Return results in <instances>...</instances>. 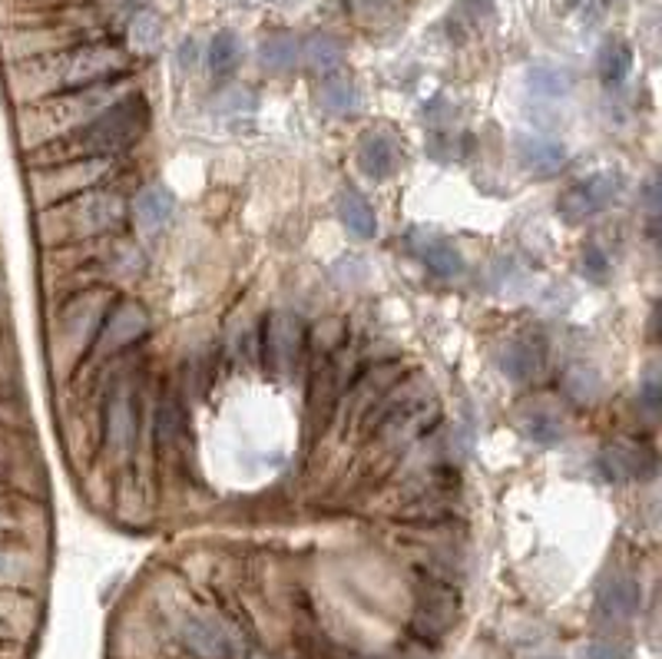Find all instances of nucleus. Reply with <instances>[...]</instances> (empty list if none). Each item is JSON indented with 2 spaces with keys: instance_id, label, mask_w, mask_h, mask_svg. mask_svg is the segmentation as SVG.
Listing matches in <instances>:
<instances>
[{
  "instance_id": "nucleus-23",
  "label": "nucleus",
  "mask_w": 662,
  "mask_h": 659,
  "mask_svg": "<svg viewBox=\"0 0 662 659\" xmlns=\"http://www.w3.org/2000/svg\"><path fill=\"white\" fill-rule=\"evenodd\" d=\"M527 90L540 100H560L573 90V77L563 67H550V64H537L527 70Z\"/></svg>"
},
{
  "instance_id": "nucleus-3",
  "label": "nucleus",
  "mask_w": 662,
  "mask_h": 659,
  "mask_svg": "<svg viewBox=\"0 0 662 659\" xmlns=\"http://www.w3.org/2000/svg\"><path fill=\"white\" fill-rule=\"evenodd\" d=\"M126 219V200L113 190H87L54 206H44L37 226L44 242H83L103 232L119 229Z\"/></svg>"
},
{
  "instance_id": "nucleus-19",
  "label": "nucleus",
  "mask_w": 662,
  "mask_h": 659,
  "mask_svg": "<svg viewBox=\"0 0 662 659\" xmlns=\"http://www.w3.org/2000/svg\"><path fill=\"white\" fill-rule=\"evenodd\" d=\"M315 100L331 116H358L362 113V90L349 77H339V73H331L318 83Z\"/></svg>"
},
{
  "instance_id": "nucleus-26",
  "label": "nucleus",
  "mask_w": 662,
  "mask_h": 659,
  "mask_svg": "<svg viewBox=\"0 0 662 659\" xmlns=\"http://www.w3.org/2000/svg\"><path fill=\"white\" fill-rule=\"evenodd\" d=\"M156 438H159V447H173L180 444L183 438V405L176 395H166L159 401V411H156Z\"/></svg>"
},
{
  "instance_id": "nucleus-9",
  "label": "nucleus",
  "mask_w": 662,
  "mask_h": 659,
  "mask_svg": "<svg viewBox=\"0 0 662 659\" xmlns=\"http://www.w3.org/2000/svg\"><path fill=\"white\" fill-rule=\"evenodd\" d=\"M183 633V643L199 656V659H242L246 656V646L242 639L236 636V629L213 616V613H193L183 620L180 626Z\"/></svg>"
},
{
  "instance_id": "nucleus-11",
  "label": "nucleus",
  "mask_w": 662,
  "mask_h": 659,
  "mask_svg": "<svg viewBox=\"0 0 662 659\" xmlns=\"http://www.w3.org/2000/svg\"><path fill=\"white\" fill-rule=\"evenodd\" d=\"M600 467L609 480H646L655 470V457L642 444L613 441L600 451Z\"/></svg>"
},
{
  "instance_id": "nucleus-28",
  "label": "nucleus",
  "mask_w": 662,
  "mask_h": 659,
  "mask_svg": "<svg viewBox=\"0 0 662 659\" xmlns=\"http://www.w3.org/2000/svg\"><path fill=\"white\" fill-rule=\"evenodd\" d=\"M521 431H524V438H527V441L544 444V447L560 444V441H563V434H567L563 421H560V418H553L550 411H530V414L521 421Z\"/></svg>"
},
{
  "instance_id": "nucleus-5",
  "label": "nucleus",
  "mask_w": 662,
  "mask_h": 659,
  "mask_svg": "<svg viewBox=\"0 0 662 659\" xmlns=\"http://www.w3.org/2000/svg\"><path fill=\"white\" fill-rule=\"evenodd\" d=\"M110 302H113L110 288H87L64 305V311L57 318L60 352H67L73 362L90 352L100 325H103V315L110 311Z\"/></svg>"
},
{
  "instance_id": "nucleus-4",
  "label": "nucleus",
  "mask_w": 662,
  "mask_h": 659,
  "mask_svg": "<svg viewBox=\"0 0 662 659\" xmlns=\"http://www.w3.org/2000/svg\"><path fill=\"white\" fill-rule=\"evenodd\" d=\"M116 162L113 156H90V159H64L37 170L31 180V193L41 206H54L60 200H70L77 193H87L100 186L106 177H113Z\"/></svg>"
},
{
  "instance_id": "nucleus-31",
  "label": "nucleus",
  "mask_w": 662,
  "mask_h": 659,
  "mask_svg": "<svg viewBox=\"0 0 662 659\" xmlns=\"http://www.w3.org/2000/svg\"><path fill=\"white\" fill-rule=\"evenodd\" d=\"M27 577H31V557L14 547H0V587H18Z\"/></svg>"
},
{
  "instance_id": "nucleus-27",
  "label": "nucleus",
  "mask_w": 662,
  "mask_h": 659,
  "mask_svg": "<svg viewBox=\"0 0 662 659\" xmlns=\"http://www.w3.org/2000/svg\"><path fill=\"white\" fill-rule=\"evenodd\" d=\"M159 41H162V21L156 14L142 11L129 21V50L133 54L149 57V54H156Z\"/></svg>"
},
{
  "instance_id": "nucleus-1",
  "label": "nucleus",
  "mask_w": 662,
  "mask_h": 659,
  "mask_svg": "<svg viewBox=\"0 0 662 659\" xmlns=\"http://www.w3.org/2000/svg\"><path fill=\"white\" fill-rule=\"evenodd\" d=\"M126 50L113 44H90V47H73L64 54L37 57L24 64L14 77L11 87L21 100H44L57 93H73V90H90L100 83H110L126 73Z\"/></svg>"
},
{
  "instance_id": "nucleus-10",
  "label": "nucleus",
  "mask_w": 662,
  "mask_h": 659,
  "mask_svg": "<svg viewBox=\"0 0 662 659\" xmlns=\"http://www.w3.org/2000/svg\"><path fill=\"white\" fill-rule=\"evenodd\" d=\"M642 610V583L629 573H613L596 590V616L603 623H629Z\"/></svg>"
},
{
  "instance_id": "nucleus-37",
  "label": "nucleus",
  "mask_w": 662,
  "mask_h": 659,
  "mask_svg": "<svg viewBox=\"0 0 662 659\" xmlns=\"http://www.w3.org/2000/svg\"><path fill=\"white\" fill-rule=\"evenodd\" d=\"M180 64H183V70H193V67H196V41H186V44H183Z\"/></svg>"
},
{
  "instance_id": "nucleus-38",
  "label": "nucleus",
  "mask_w": 662,
  "mask_h": 659,
  "mask_svg": "<svg viewBox=\"0 0 662 659\" xmlns=\"http://www.w3.org/2000/svg\"><path fill=\"white\" fill-rule=\"evenodd\" d=\"M8 531H14V518L4 508H0V534H8Z\"/></svg>"
},
{
  "instance_id": "nucleus-39",
  "label": "nucleus",
  "mask_w": 662,
  "mask_h": 659,
  "mask_svg": "<svg viewBox=\"0 0 662 659\" xmlns=\"http://www.w3.org/2000/svg\"><path fill=\"white\" fill-rule=\"evenodd\" d=\"M4 378H8V362H4V352H0V385H4Z\"/></svg>"
},
{
  "instance_id": "nucleus-20",
  "label": "nucleus",
  "mask_w": 662,
  "mask_h": 659,
  "mask_svg": "<svg viewBox=\"0 0 662 659\" xmlns=\"http://www.w3.org/2000/svg\"><path fill=\"white\" fill-rule=\"evenodd\" d=\"M298 60H301L311 73L331 77V73H339L342 64H345V47H342L339 37H331V34H311L308 41H301Z\"/></svg>"
},
{
  "instance_id": "nucleus-24",
  "label": "nucleus",
  "mask_w": 662,
  "mask_h": 659,
  "mask_svg": "<svg viewBox=\"0 0 662 659\" xmlns=\"http://www.w3.org/2000/svg\"><path fill=\"white\" fill-rule=\"evenodd\" d=\"M596 70H600V80H603L606 87H619V83L629 77V70H632V50H629V44H623V41H606V44L600 47Z\"/></svg>"
},
{
  "instance_id": "nucleus-33",
  "label": "nucleus",
  "mask_w": 662,
  "mask_h": 659,
  "mask_svg": "<svg viewBox=\"0 0 662 659\" xmlns=\"http://www.w3.org/2000/svg\"><path fill=\"white\" fill-rule=\"evenodd\" d=\"M583 272L596 282H603L609 275V259L600 252V246H586L583 249Z\"/></svg>"
},
{
  "instance_id": "nucleus-12",
  "label": "nucleus",
  "mask_w": 662,
  "mask_h": 659,
  "mask_svg": "<svg viewBox=\"0 0 662 659\" xmlns=\"http://www.w3.org/2000/svg\"><path fill=\"white\" fill-rule=\"evenodd\" d=\"M398 162H401V146L391 133L385 129H372L362 136L358 143V170L381 183V180H391L398 173Z\"/></svg>"
},
{
  "instance_id": "nucleus-21",
  "label": "nucleus",
  "mask_w": 662,
  "mask_h": 659,
  "mask_svg": "<svg viewBox=\"0 0 662 659\" xmlns=\"http://www.w3.org/2000/svg\"><path fill=\"white\" fill-rule=\"evenodd\" d=\"M339 219L355 239H375L378 236V216L358 190L339 193Z\"/></svg>"
},
{
  "instance_id": "nucleus-8",
  "label": "nucleus",
  "mask_w": 662,
  "mask_h": 659,
  "mask_svg": "<svg viewBox=\"0 0 662 659\" xmlns=\"http://www.w3.org/2000/svg\"><path fill=\"white\" fill-rule=\"evenodd\" d=\"M623 193V177L616 170H603L577 186H570L563 196H560V206L557 213L567 219V223H586L593 216H600L603 209H609Z\"/></svg>"
},
{
  "instance_id": "nucleus-35",
  "label": "nucleus",
  "mask_w": 662,
  "mask_h": 659,
  "mask_svg": "<svg viewBox=\"0 0 662 659\" xmlns=\"http://www.w3.org/2000/svg\"><path fill=\"white\" fill-rule=\"evenodd\" d=\"M642 206H646V213L652 216V226H655V216H659V180L655 177H649L642 183Z\"/></svg>"
},
{
  "instance_id": "nucleus-36",
  "label": "nucleus",
  "mask_w": 662,
  "mask_h": 659,
  "mask_svg": "<svg viewBox=\"0 0 662 659\" xmlns=\"http://www.w3.org/2000/svg\"><path fill=\"white\" fill-rule=\"evenodd\" d=\"M590 659H629V652L623 646H616V643H593Z\"/></svg>"
},
{
  "instance_id": "nucleus-30",
  "label": "nucleus",
  "mask_w": 662,
  "mask_h": 659,
  "mask_svg": "<svg viewBox=\"0 0 662 659\" xmlns=\"http://www.w3.org/2000/svg\"><path fill=\"white\" fill-rule=\"evenodd\" d=\"M600 375L593 372V368H586V365H573V368H567V375H563V388L577 398V401H593L596 395H600Z\"/></svg>"
},
{
  "instance_id": "nucleus-29",
  "label": "nucleus",
  "mask_w": 662,
  "mask_h": 659,
  "mask_svg": "<svg viewBox=\"0 0 662 659\" xmlns=\"http://www.w3.org/2000/svg\"><path fill=\"white\" fill-rule=\"evenodd\" d=\"M404 0H349V11L365 27H385L401 14Z\"/></svg>"
},
{
  "instance_id": "nucleus-34",
  "label": "nucleus",
  "mask_w": 662,
  "mask_h": 659,
  "mask_svg": "<svg viewBox=\"0 0 662 659\" xmlns=\"http://www.w3.org/2000/svg\"><path fill=\"white\" fill-rule=\"evenodd\" d=\"M21 616V603L11 596H0V636H11Z\"/></svg>"
},
{
  "instance_id": "nucleus-32",
  "label": "nucleus",
  "mask_w": 662,
  "mask_h": 659,
  "mask_svg": "<svg viewBox=\"0 0 662 659\" xmlns=\"http://www.w3.org/2000/svg\"><path fill=\"white\" fill-rule=\"evenodd\" d=\"M639 408L646 411V418H659L662 388H659V372H655V368H649V375L639 382Z\"/></svg>"
},
{
  "instance_id": "nucleus-6",
  "label": "nucleus",
  "mask_w": 662,
  "mask_h": 659,
  "mask_svg": "<svg viewBox=\"0 0 662 659\" xmlns=\"http://www.w3.org/2000/svg\"><path fill=\"white\" fill-rule=\"evenodd\" d=\"M305 352V325L292 311H272L262 332V359L278 378H292Z\"/></svg>"
},
{
  "instance_id": "nucleus-2",
  "label": "nucleus",
  "mask_w": 662,
  "mask_h": 659,
  "mask_svg": "<svg viewBox=\"0 0 662 659\" xmlns=\"http://www.w3.org/2000/svg\"><path fill=\"white\" fill-rule=\"evenodd\" d=\"M146 129H149V106L139 93H129V96H119L110 106H103L83 126H77L44 146H34L31 159L37 167H50V162H64V159L116 156V152L129 149L133 143H139Z\"/></svg>"
},
{
  "instance_id": "nucleus-17",
  "label": "nucleus",
  "mask_w": 662,
  "mask_h": 659,
  "mask_svg": "<svg viewBox=\"0 0 662 659\" xmlns=\"http://www.w3.org/2000/svg\"><path fill=\"white\" fill-rule=\"evenodd\" d=\"M521 167L534 177H553L567 167V146L550 136H521L517 139Z\"/></svg>"
},
{
  "instance_id": "nucleus-41",
  "label": "nucleus",
  "mask_w": 662,
  "mask_h": 659,
  "mask_svg": "<svg viewBox=\"0 0 662 659\" xmlns=\"http://www.w3.org/2000/svg\"><path fill=\"white\" fill-rule=\"evenodd\" d=\"M269 4H278V0H269Z\"/></svg>"
},
{
  "instance_id": "nucleus-25",
  "label": "nucleus",
  "mask_w": 662,
  "mask_h": 659,
  "mask_svg": "<svg viewBox=\"0 0 662 659\" xmlns=\"http://www.w3.org/2000/svg\"><path fill=\"white\" fill-rule=\"evenodd\" d=\"M242 64V41L232 31H219L209 44V70L216 77H229Z\"/></svg>"
},
{
  "instance_id": "nucleus-15",
  "label": "nucleus",
  "mask_w": 662,
  "mask_h": 659,
  "mask_svg": "<svg viewBox=\"0 0 662 659\" xmlns=\"http://www.w3.org/2000/svg\"><path fill=\"white\" fill-rule=\"evenodd\" d=\"M408 246H411V252L427 265V272H434L437 279H454V275L464 272V255H460L444 236H434V232L418 229V232L408 236Z\"/></svg>"
},
{
  "instance_id": "nucleus-18",
  "label": "nucleus",
  "mask_w": 662,
  "mask_h": 659,
  "mask_svg": "<svg viewBox=\"0 0 662 659\" xmlns=\"http://www.w3.org/2000/svg\"><path fill=\"white\" fill-rule=\"evenodd\" d=\"M176 213V196L166 190V186H142L133 200V223L142 232H159L162 226H170Z\"/></svg>"
},
{
  "instance_id": "nucleus-22",
  "label": "nucleus",
  "mask_w": 662,
  "mask_h": 659,
  "mask_svg": "<svg viewBox=\"0 0 662 659\" xmlns=\"http://www.w3.org/2000/svg\"><path fill=\"white\" fill-rule=\"evenodd\" d=\"M298 50L301 41H295V34H272L259 44V64L269 73H288L298 64Z\"/></svg>"
},
{
  "instance_id": "nucleus-14",
  "label": "nucleus",
  "mask_w": 662,
  "mask_h": 659,
  "mask_svg": "<svg viewBox=\"0 0 662 659\" xmlns=\"http://www.w3.org/2000/svg\"><path fill=\"white\" fill-rule=\"evenodd\" d=\"M454 616H457V596H454V590L434 583V587H427V596H421V603H418L414 629L424 639H441L450 629Z\"/></svg>"
},
{
  "instance_id": "nucleus-16",
  "label": "nucleus",
  "mask_w": 662,
  "mask_h": 659,
  "mask_svg": "<svg viewBox=\"0 0 662 659\" xmlns=\"http://www.w3.org/2000/svg\"><path fill=\"white\" fill-rule=\"evenodd\" d=\"M544 359H547V342L537 332H524V336H517V339H511L504 345L501 368L514 382H530L540 372Z\"/></svg>"
},
{
  "instance_id": "nucleus-40",
  "label": "nucleus",
  "mask_w": 662,
  "mask_h": 659,
  "mask_svg": "<svg viewBox=\"0 0 662 659\" xmlns=\"http://www.w3.org/2000/svg\"><path fill=\"white\" fill-rule=\"evenodd\" d=\"M577 4H580V8H600L603 0H577Z\"/></svg>"
},
{
  "instance_id": "nucleus-7",
  "label": "nucleus",
  "mask_w": 662,
  "mask_h": 659,
  "mask_svg": "<svg viewBox=\"0 0 662 659\" xmlns=\"http://www.w3.org/2000/svg\"><path fill=\"white\" fill-rule=\"evenodd\" d=\"M146 332H149V311H146L139 302L123 298V302H116V305L103 315V325H100V332H96L90 352H93L96 359L119 355V352L133 349Z\"/></svg>"
},
{
  "instance_id": "nucleus-13",
  "label": "nucleus",
  "mask_w": 662,
  "mask_h": 659,
  "mask_svg": "<svg viewBox=\"0 0 662 659\" xmlns=\"http://www.w3.org/2000/svg\"><path fill=\"white\" fill-rule=\"evenodd\" d=\"M106 447L113 454H129L136 441V401L129 395V385H116V391L106 401Z\"/></svg>"
}]
</instances>
